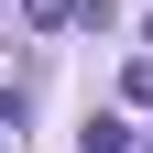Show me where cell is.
<instances>
[{"mask_svg":"<svg viewBox=\"0 0 153 153\" xmlns=\"http://www.w3.org/2000/svg\"><path fill=\"white\" fill-rule=\"evenodd\" d=\"M22 11H33L44 33H55V22H76V0H22Z\"/></svg>","mask_w":153,"mask_h":153,"instance_id":"2","label":"cell"},{"mask_svg":"<svg viewBox=\"0 0 153 153\" xmlns=\"http://www.w3.org/2000/svg\"><path fill=\"white\" fill-rule=\"evenodd\" d=\"M142 153H153V142H142Z\"/></svg>","mask_w":153,"mask_h":153,"instance_id":"4","label":"cell"},{"mask_svg":"<svg viewBox=\"0 0 153 153\" xmlns=\"http://www.w3.org/2000/svg\"><path fill=\"white\" fill-rule=\"evenodd\" d=\"M88 153H131V120H88Z\"/></svg>","mask_w":153,"mask_h":153,"instance_id":"1","label":"cell"},{"mask_svg":"<svg viewBox=\"0 0 153 153\" xmlns=\"http://www.w3.org/2000/svg\"><path fill=\"white\" fill-rule=\"evenodd\" d=\"M0 153H11V142H0Z\"/></svg>","mask_w":153,"mask_h":153,"instance_id":"3","label":"cell"}]
</instances>
